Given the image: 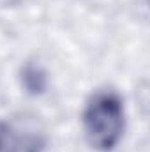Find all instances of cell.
<instances>
[{
	"label": "cell",
	"instance_id": "cell-1",
	"mask_svg": "<svg viewBox=\"0 0 150 152\" xmlns=\"http://www.w3.org/2000/svg\"><path fill=\"white\" fill-rule=\"evenodd\" d=\"M124 104L113 90L95 92L83 112V129L87 142L99 152H111L124 134Z\"/></svg>",
	"mask_w": 150,
	"mask_h": 152
},
{
	"label": "cell",
	"instance_id": "cell-2",
	"mask_svg": "<svg viewBox=\"0 0 150 152\" xmlns=\"http://www.w3.org/2000/svg\"><path fill=\"white\" fill-rule=\"evenodd\" d=\"M0 152H14V147L4 129H0Z\"/></svg>",
	"mask_w": 150,
	"mask_h": 152
}]
</instances>
